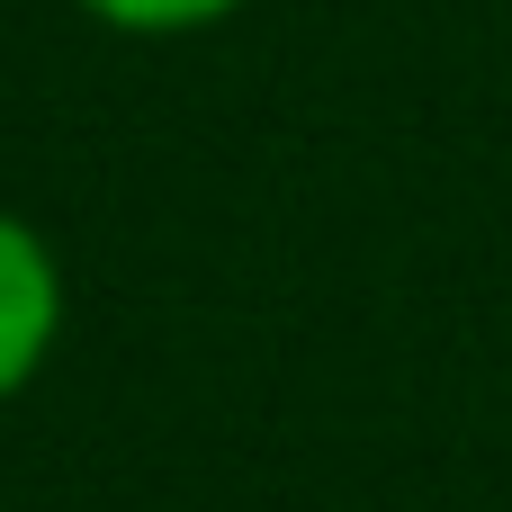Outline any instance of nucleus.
<instances>
[{
	"label": "nucleus",
	"instance_id": "1",
	"mask_svg": "<svg viewBox=\"0 0 512 512\" xmlns=\"http://www.w3.org/2000/svg\"><path fill=\"white\" fill-rule=\"evenodd\" d=\"M63 261L45 243V225H27L18 207H0V405L27 396L63 342Z\"/></svg>",
	"mask_w": 512,
	"mask_h": 512
},
{
	"label": "nucleus",
	"instance_id": "2",
	"mask_svg": "<svg viewBox=\"0 0 512 512\" xmlns=\"http://www.w3.org/2000/svg\"><path fill=\"white\" fill-rule=\"evenodd\" d=\"M72 9L117 36H198V27H225L243 0H72Z\"/></svg>",
	"mask_w": 512,
	"mask_h": 512
}]
</instances>
